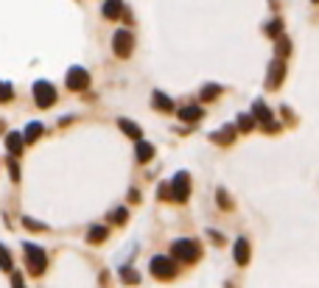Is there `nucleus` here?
<instances>
[{"label":"nucleus","mask_w":319,"mask_h":288,"mask_svg":"<svg viewBox=\"0 0 319 288\" xmlns=\"http://www.w3.org/2000/svg\"><path fill=\"white\" fill-rule=\"evenodd\" d=\"M23 252H25V263H28V271L39 277V274L45 271V266H48L45 249H39L36 244H25V246H23Z\"/></svg>","instance_id":"obj_1"},{"label":"nucleus","mask_w":319,"mask_h":288,"mask_svg":"<svg viewBox=\"0 0 319 288\" xmlns=\"http://www.w3.org/2000/svg\"><path fill=\"white\" fill-rule=\"evenodd\" d=\"M151 274H154L157 280H171V277H176L174 258H163V255L151 258Z\"/></svg>","instance_id":"obj_2"},{"label":"nucleus","mask_w":319,"mask_h":288,"mask_svg":"<svg viewBox=\"0 0 319 288\" xmlns=\"http://www.w3.org/2000/svg\"><path fill=\"white\" fill-rule=\"evenodd\" d=\"M174 260H185V263H193V260L199 258V244L196 241H191V238H182V241H176L174 244Z\"/></svg>","instance_id":"obj_3"},{"label":"nucleus","mask_w":319,"mask_h":288,"mask_svg":"<svg viewBox=\"0 0 319 288\" xmlns=\"http://www.w3.org/2000/svg\"><path fill=\"white\" fill-rule=\"evenodd\" d=\"M132 48H134V34L132 31H126V28H121V31H115V36H112V51L121 59H126L129 54H132Z\"/></svg>","instance_id":"obj_4"},{"label":"nucleus","mask_w":319,"mask_h":288,"mask_svg":"<svg viewBox=\"0 0 319 288\" xmlns=\"http://www.w3.org/2000/svg\"><path fill=\"white\" fill-rule=\"evenodd\" d=\"M34 98L39 107H54L56 104V90L48 84V81H36L34 84Z\"/></svg>","instance_id":"obj_5"},{"label":"nucleus","mask_w":319,"mask_h":288,"mask_svg":"<svg viewBox=\"0 0 319 288\" xmlns=\"http://www.w3.org/2000/svg\"><path fill=\"white\" fill-rule=\"evenodd\" d=\"M252 118H255V120H260V123H263V129H269V132H275V129H277L275 115H271V109L266 107L263 101H255V107H252Z\"/></svg>","instance_id":"obj_6"},{"label":"nucleus","mask_w":319,"mask_h":288,"mask_svg":"<svg viewBox=\"0 0 319 288\" xmlns=\"http://www.w3.org/2000/svg\"><path fill=\"white\" fill-rule=\"evenodd\" d=\"M87 84H90V73L84 67H70L67 70V87L70 90H87Z\"/></svg>","instance_id":"obj_7"},{"label":"nucleus","mask_w":319,"mask_h":288,"mask_svg":"<svg viewBox=\"0 0 319 288\" xmlns=\"http://www.w3.org/2000/svg\"><path fill=\"white\" fill-rule=\"evenodd\" d=\"M188 193H191V176H188V174H176L174 176V185H171V199L185 202Z\"/></svg>","instance_id":"obj_8"},{"label":"nucleus","mask_w":319,"mask_h":288,"mask_svg":"<svg viewBox=\"0 0 319 288\" xmlns=\"http://www.w3.org/2000/svg\"><path fill=\"white\" fill-rule=\"evenodd\" d=\"M283 73H286L283 59H275V62H271V67H269V78H266V84H269V87H277L280 81H283Z\"/></svg>","instance_id":"obj_9"},{"label":"nucleus","mask_w":319,"mask_h":288,"mask_svg":"<svg viewBox=\"0 0 319 288\" xmlns=\"http://www.w3.org/2000/svg\"><path fill=\"white\" fill-rule=\"evenodd\" d=\"M233 252H235V263H238V266H247L249 263V241L247 238H238V241H235V249H233Z\"/></svg>","instance_id":"obj_10"},{"label":"nucleus","mask_w":319,"mask_h":288,"mask_svg":"<svg viewBox=\"0 0 319 288\" xmlns=\"http://www.w3.org/2000/svg\"><path fill=\"white\" fill-rule=\"evenodd\" d=\"M202 115H205V109L202 107H182L179 109V120H185V123H196Z\"/></svg>","instance_id":"obj_11"},{"label":"nucleus","mask_w":319,"mask_h":288,"mask_svg":"<svg viewBox=\"0 0 319 288\" xmlns=\"http://www.w3.org/2000/svg\"><path fill=\"white\" fill-rule=\"evenodd\" d=\"M134 157H138V162H149L151 157H154V146L146 143V140H140L138 149H134Z\"/></svg>","instance_id":"obj_12"},{"label":"nucleus","mask_w":319,"mask_h":288,"mask_svg":"<svg viewBox=\"0 0 319 288\" xmlns=\"http://www.w3.org/2000/svg\"><path fill=\"white\" fill-rule=\"evenodd\" d=\"M45 132V126L42 123H39V120H34V123H28V126H25V132H23V140L25 143H34L36 137H39V134Z\"/></svg>","instance_id":"obj_13"},{"label":"nucleus","mask_w":319,"mask_h":288,"mask_svg":"<svg viewBox=\"0 0 319 288\" xmlns=\"http://www.w3.org/2000/svg\"><path fill=\"white\" fill-rule=\"evenodd\" d=\"M121 12H123V3L121 0H107V3H104V17H121Z\"/></svg>","instance_id":"obj_14"},{"label":"nucleus","mask_w":319,"mask_h":288,"mask_svg":"<svg viewBox=\"0 0 319 288\" xmlns=\"http://www.w3.org/2000/svg\"><path fill=\"white\" fill-rule=\"evenodd\" d=\"M118 123H121V129H123V132H126L129 137H132V140H140V126H134L132 120L121 118V120H118Z\"/></svg>","instance_id":"obj_15"},{"label":"nucleus","mask_w":319,"mask_h":288,"mask_svg":"<svg viewBox=\"0 0 319 288\" xmlns=\"http://www.w3.org/2000/svg\"><path fill=\"white\" fill-rule=\"evenodd\" d=\"M6 143H9V151H12V154H20V151H23V143H25V140H23V134L14 132V134H9Z\"/></svg>","instance_id":"obj_16"},{"label":"nucleus","mask_w":319,"mask_h":288,"mask_svg":"<svg viewBox=\"0 0 319 288\" xmlns=\"http://www.w3.org/2000/svg\"><path fill=\"white\" fill-rule=\"evenodd\" d=\"M154 107L163 109V112H168V109H174V104H171L168 95H163V92H154Z\"/></svg>","instance_id":"obj_17"},{"label":"nucleus","mask_w":319,"mask_h":288,"mask_svg":"<svg viewBox=\"0 0 319 288\" xmlns=\"http://www.w3.org/2000/svg\"><path fill=\"white\" fill-rule=\"evenodd\" d=\"M218 95H221V87H218V84L202 87V101H213V98H218Z\"/></svg>","instance_id":"obj_18"},{"label":"nucleus","mask_w":319,"mask_h":288,"mask_svg":"<svg viewBox=\"0 0 319 288\" xmlns=\"http://www.w3.org/2000/svg\"><path fill=\"white\" fill-rule=\"evenodd\" d=\"M87 238H90V244H101V241L107 238V227H93Z\"/></svg>","instance_id":"obj_19"},{"label":"nucleus","mask_w":319,"mask_h":288,"mask_svg":"<svg viewBox=\"0 0 319 288\" xmlns=\"http://www.w3.org/2000/svg\"><path fill=\"white\" fill-rule=\"evenodd\" d=\"M233 137H235V129H233V126H230V129L224 126L221 132H218V134H213V140H218V143H230V140H233Z\"/></svg>","instance_id":"obj_20"},{"label":"nucleus","mask_w":319,"mask_h":288,"mask_svg":"<svg viewBox=\"0 0 319 288\" xmlns=\"http://www.w3.org/2000/svg\"><path fill=\"white\" fill-rule=\"evenodd\" d=\"M252 126H255V118H252V115H241V118H238V129H241V132H249Z\"/></svg>","instance_id":"obj_21"},{"label":"nucleus","mask_w":319,"mask_h":288,"mask_svg":"<svg viewBox=\"0 0 319 288\" xmlns=\"http://www.w3.org/2000/svg\"><path fill=\"white\" fill-rule=\"evenodd\" d=\"M0 266H3V269H12V255H9V249L3 244H0Z\"/></svg>","instance_id":"obj_22"},{"label":"nucleus","mask_w":319,"mask_h":288,"mask_svg":"<svg viewBox=\"0 0 319 288\" xmlns=\"http://www.w3.org/2000/svg\"><path fill=\"white\" fill-rule=\"evenodd\" d=\"M109 221L123 224V221H126V207H118V210H112V213H109Z\"/></svg>","instance_id":"obj_23"},{"label":"nucleus","mask_w":319,"mask_h":288,"mask_svg":"<svg viewBox=\"0 0 319 288\" xmlns=\"http://www.w3.org/2000/svg\"><path fill=\"white\" fill-rule=\"evenodd\" d=\"M12 95H14V90L9 84H3V81H0V101H12Z\"/></svg>","instance_id":"obj_24"},{"label":"nucleus","mask_w":319,"mask_h":288,"mask_svg":"<svg viewBox=\"0 0 319 288\" xmlns=\"http://www.w3.org/2000/svg\"><path fill=\"white\" fill-rule=\"evenodd\" d=\"M121 277H123V282H138V280H140L134 269H123V271H121Z\"/></svg>","instance_id":"obj_25"},{"label":"nucleus","mask_w":319,"mask_h":288,"mask_svg":"<svg viewBox=\"0 0 319 288\" xmlns=\"http://www.w3.org/2000/svg\"><path fill=\"white\" fill-rule=\"evenodd\" d=\"M269 36H280V20H275V23H269Z\"/></svg>","instance_id":"obj_26"},{"label":"nucleus","mask_w":319,"mask_h":288,"mask_svg":"<svg viewBox=\"0 0 319 288\" xmlns=\"http://www.w3.org/2000/svg\"><path fill=\"white\" fill-rule=\"evenodd\" d=\"M9 171H12V179L17 182V179H20V165H17V162H14V160L9 162Z\"/></svg>","instance_id":"obj_27"},{"label":"nucleus","mask_w":319,"mask_h":288,"mask_svg":"<svg viewBox=\"0 0 319 288\" xmlns=\"http://www.w3.org/2000/svg\"><path fill=\"white\" fill-rule=\"evenodd\" d=\"M23 221H25V227H31V229H45V224L34 221V218H23Z\"/></svg>","instance_id":"obj_28"},{"label":"nucleus","mask_w":319,"mask_h":288,"mask_svg":"<svg viewBox=\"0 0 319 288\" xmlns=\"http://www.w3.org/2000/svg\"><path fill=\"white\" fill-rule=\"evenodd\" d=\"M12 288H25L23 285V274H12Z\"/></svg>","instance_id":"obj_29"},{"label":"nucleus","mask_w":319,"mask_h":288,"mask_svg":"<svg viewBox=\"0 0 319 288\" xmlns=\"http://www.w3.org/2000/svg\"><path fill=\"white\" fill-rule=\"evenodd\" d=\"M218 204H221V207H230V199H227V196H224V190H221V193H218Z\"/></svg>","instance_id":"obj_30"}]
</instances>
